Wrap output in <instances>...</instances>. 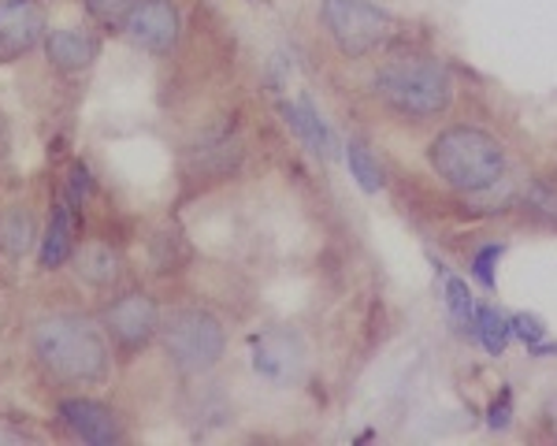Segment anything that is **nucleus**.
Masks as SVG:
<instances>
[{
	"label": "nucleus",
	"instance_id": "nucleus-1",
	"mask_svg": "<svg viewBox=\"0 0 557 446\" xmlns=\"http://www.w3.org/2000/svg\"><path fill=\"white\" fill-rule=\"evenodd\" d=\"M34 354L49 376L64 383H97L108 372L104 335L83 317H49L34 332Z\"/></svg>",
	"mask_w": 557,
	"mask_h": 446
},
{
	"label": "nucleus",
	"instance_id": "nucleus-2",
	"mask_svg": "<svg viewBox=\"0 0 557 446\" xmlns=\"http://www.w3.org/2000/svg\"><path fill=\"white\" fill-rule=\"evenodd\" d=\"M428 160L438 178L461 194H483L506 175V153L498 138L480 127H450L428 146Z\"/></svg>",
	"mask_w": 557,
	"mask_h": 446
},
{
	"label": "nucleus",
	"instance_id": "nucleus-3",
	"mask_svg": "<svg viewBox=\"0 0 557 446\" xmlns=\"http://www.w3.org/2000/svg\"><path fill=\"white\" fill-rule=\"evenodd\" d=\"M375 89H380V97L394 112L412 115V120H428V115L446 112L454 97L450 71L424 57L391 60L375 75Z\"/></svg>",
	"mask_w": 557,
	"mask_h": 446
},
{
	"label": "nucleus",
	"instance_id": "nucleus-4",
	"mask_svg": "<svg viewBox=\"0 0 557 446\" xmlns=\"http://www.w3.org/2000/svg\"><path fill=\"white\" fill-rule=\"evenodd\" d=\"M164 346L183 372H209L223 357V327L205 309H178L164 324Z\"/></svg>",
	"mask_w": 557,
	"mask_h": 446
},
{
	"label": "nucleus",
	"instance_id": "nucleus-5",
	"mask_svg": "<svg viewBox=\"0 0 557 446\" xmlns=\"http://www.w3.org/2000/svg\"><path fill=\"white\" fill-rule=\"evenodd\" d=\"M320 20L327 26L331 41L338 45V52H346L349 60L368 57L391 30V15L375 8L372 0H323Z\"/></svg>",
	"mask_w": 557,
	"mask_h": 446
},
{
	"label": "nucleus",
	"instance_id": "nucleus-6",
	"mask_svg": "<svg viewBox=\"0 0 557 446\" xmlns=\"http://www.w3.org/2000/svg\"><path fill=\"white\" fill-rule=\"evenodd\" d=\"M253 369L257 376L272 383H294L305 369V343L290 327H272V332L253 338Z\"/></svg>",
	"mask_w": 557,
	"mask_h": 446
},
{
	"label": "nucleus",
	"instance_id": "nucleus-7",
	"mask_svg": "<svg viewBox=\"0 0 557 446\" xmlns=\"http://www.w3.org/2000/svg\"><path fill=\"white\" fill-rule=\"evenodd\" d=\"M123 30L138 49L168 52L178 41V12L172 0H134Z\"/></svg>",
	"mask_w": 557,
	"mask_h": 446
},
{
	"label": "nucleus",
	"instance_id": "nucleus-8",
	"mask_svg": "<svg viewBox=\"0 0 557 446\" xmlns=\"http://www.w3.org/2000/svg\"><path fill=\"white\" fill-rule=\"evenodd\" d=\"M45 34L38 0H0V60L30 52Z\"/></svg>",
	"mask_w": 557,
	"mask_h": 446
},
{
	"label": "nucleus",
	"instance_id": "nucleus-9",
	"mask_svg": "<svg viewBox=\"0 0 557 446\" xmlns=\"http://www.w3.org/2000/svg\"><path fill=\"white\" fill-rule=\"evenodd\" d=\"M157 327H160V309L149 294H127V298H120L108 309V332L120 338L123 346H131V350L146 346L157 335Z\"/></svg>",
	"mask_w": 557,
	"mask_h": 446
},
{
	"label": "nucleus",
	"instance_id": "nucleus-10",
	"mask_svg": "<svg viewBox=\"0 0 557 446\" xmlns=\"http://www.w3.org/2000/svg\"><path fill=\"white\" fill-rule=\"evenodd\" d=\"M60 417L71 432L78 435L83 443L94 446H112L120 439V424H115L112 409H104L101 401H89V398H67L60 401Z\"/></svg>",
	"mask_w": 557,
	"mask_h": 446
},
{
	"label": "nucleus",
	"instance_id": "nucleus-11",
	"mask_svg": "<svg viewBox=\"0 0 557 446\" xmlns=\"http://www.w3.org/2000/svg\"><path fill=\"white\" fill-rule=\"evenodd\" d=\"M45 52H49L52 67L60 71H83L97 60L101 45L89 30H75V26H64V30H52L45 38Z\"/></svg>",
	"mask_w": 557,
	"mask_h": 446
},
{
	"label": "nucleus",
	"instance_id": "nucleus-12",
	"mask_svg": "<svg viewBox=\"0 0 557 446\" xmlns=\"http://www.w3.org/2000/svg\"><path fill=\"white\" fill-rule=\"evenodd\" d=\"M283 115H286V123H290V127L298 131V138H301L305 146H309L317 157H331V153H335V138H331L327 123L320 120V112L312 109V101L283 104Z\"/></svg>",
	"mask_w": 557,
	"mask_h": 446
},
{
	"label": "nucleus",
	"instance_id": "nucleus-13",
	"mask_svg": "<svg viewBox=\"0 0 557 446\" xmlns=\"http://www.w3.org/2000/svg\"><path fill=\"white\" fill-rule=\"evenodd\" d=\"M71 201H60L57 212L49 220V231L41 238V268H57L71 257V246H75V216H71Z\"/></svg>",
	"mask_w": 557,
	"mask_h": 446
},
{
	"label": "nucleus",
	"instance_id": "nucleus-14",
	"mask_svg": "<svg viewBox=\"0 0 557 446\" xmlns=\"http://www.w3.org/2000/svg\"><path fill=\"white\" fill-rule=\"evenodd\" d=\"M475 335L483 338V346H487L491 354H502L509 335H513V324H509V317H502L498 309H475Z\"/></svg>",
	"mask_w": 557,
	"mask_h": 446
},
{
	"label": "nucleus",
	"instance_id": "nucleus-15",
	"mask_svg": "<svg viewBox=\"0 0 557 446\" xmlns=\"http://www.w3.org/2000/svg\"><path fill=\"white\" fill-rule=\"evenodd\" d=\"M346 164H349V175L357 178V186H361L364 194H375L383 186L380 164H375L372 153H368L361 141H349V146H346Z\"/></svg>",
	"mask_w": 557,
	"mask_h": 446
},
{
	"label": "nucleus",
	"instance_id": "nucleus-16",
	"mask_svg": "<svg viewBox=\"0 0 557 446\" xmlns=\"http://www.w3.org/2000/svg\"><path fill=\"white\" fill-rule=\"evenodd\" d=\"M78 275L89 283H97V287L112 283L115 280V253L108 246H86L83 253H78Z\"/></svg>",
	"mask_w": 557,
	"mask_h": 446
},
{
	"label": "nucleus",
	"instance_id": "nucleus-17",
	"mask_svg": "<svg viewBox=\"0 0 557 446\" xmlns=\"http://www.w3.org/2000/svg\"><path fill=\"white\" fill-rule=\"evenodd\" d=\"M446 309L461 327H475V301L469 294V283L457 280V275H446Z\"/></svg>",
	"mask_w": 557,
	"mask_h": 446
},
{
	"label": "nucleus",
	"instance_id": "nucleus-18",
	"mask_svg": "<svg viewBox=\"0 0 557 446\" xmlns=\"http://www.w3.org/2000/svg\"><path fill=\"white\" fill-rule=\"evenodd\" d=\"M0 238H4V246L12 249V253H23V249L30 246V238H34L30 216L20 212V209L4 212V220H0Z\"/></svg>",
	"mask_w": 557,
	"mask_h": 446
},
{
	"label": "nucleus",
	"instance_id": "nucleus-19",
	"mask_svg": "<svg viewBox=\"0 0 557 446\" xmlns=\"http://www.w3.org/2000/svg\"><path fill=\"white\" fill-rule=\"evenodd\" d=\"M86 8L94 20H101L104 26H115V23H127L134 0H86Z\"/></svg>",
	"mask_w": 557,
	"mask_h": 446
},
{
	"label": "nucleus",
	"instance_id": "nucleus-20",
	"mask_svg": "<svg viewBox=\"0 0 557 446\" xmlns=\"http://www.w3.org/2000/svg\"><path fill=\"white\" fill-rule=\"evenodd\" d=\"M498 257H502V246H487V249H480V253H475V261H472L475 280H480L487 290L494 287V264H498Z\"/></svg>",
	"mask_w": 557,
	"mask_h": 446
},
{
	"label": "nucleus",
	"instance_id": "nucleus-21",
	"mask_svg": "<svg viewBox=\"0 0 557 446\" xmlns=\"http://www.w3.org/2000/svg\"><path fill=\"white\" fill-rule=\"evenodd\" d=\"M509 324H513V335H517V338H524L528 346H539V343L546 338L543 320H535V317H513Z\"/></svg>",
	"mask_w": 557,
	"mask_h": 446
},
{
	"label": "nucleus",
	"instance_id": "nucleus-22",
	"mask_svg": "<svg viewBox=\"0 0 557 446\" xmlns=\"http://www.w3.org/2000/svg\"><path fill=\"white\" fill-rule=\"evenodd\" d=\"M94 190V183H89V168L86 164H71V183H67V201L78 205L86 198V194Z\"/></svg>",
	"mask_w": 557,
	"mask_h": 446
},
{
	"label": "nucleus",
	"instance_id": "nucleus-23",
	"mask_svg": "<svg viewBox=\"0 0 557 446\" xmlns=\"http://www.w3.org/2000/svg\"><path fill=\"white\" fill-rule=\"evenodd\" d=\"M532 201H535V209L543 212V216L557 220V190H550V186H535Z\"/></svg>",
	"mask_w": 557,
	"mask_h": 446
},
{
	"label": "nucleus",
	"instance_id": "nucleus-24",
	"mask_svg": "<svg viewBox=\"0 0 557 446\" xmlns=\"http://www.w3.org/2000/svg\"><path fill=\"white\" fill-rule=\"evenodd\" d=\"M509 424V391H502V401L491 406V428H506Z\"/></svg>",
	"mask_w": 557,
	"mask_h": 446
},
{
	"label": "nucleus",
	"instance_id": "nucleus-25",
	"mask_svg": "<svg viewBox=\"0 0 557 446\" xmlns=\"http://www.w3.org/2000/svg\"><path fill=\"white\" fill-rule=\"evenodd\" d=\"M8 149V131H4V120H0V153Z\"/></svg>",
	"mask_w": 557,
	"mask_h": 446
}]
</instances>
